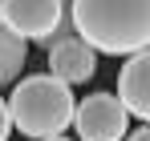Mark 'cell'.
<instances>
[{"label":"cell","instance_id":"obj_11","mask_svg":"<svg viewBox=\"0 0 150 141\" xmlns=\"http://www.w3.org/2000/svg\"><path fill=\"white\" fill-rule=\"evenodd\" d=\"M53 141H73V137H53Z\"/></svg>","mask_w":150,"mask_h":141},{"label":"cell","instance_id":"obj_8","mask_svg":"<svg viewBox=\"0 0 150 141\" xmlns=\"http://www.w3.org/2000/svg\"><path fill=\"white\" fill-rule=\"evenodd\" d=\"M8 133H12V113H8V101L0 97V141H8Z\"/></svg>","mask_w":150,"mask_h":141},{"label":"cell","instance_id":"obj_4","mask_svg":"<svg viewBox=\"0 0 150 141\" xmlns=\"http://www.w3.org/2000/svg\"><path fill=\"white\" fill-rule=\"evenodd\" d=\"M65 16H69V8L57 0H12V4H4V28L21 40H41V45H53Z\"/></svg>","mask_w":150,"mask_h":141},{"label":"cell","instance_id":"obj_5","mask_svg":"<svg viewBox=\"0 0 150 141\" xmlns=\"http://www.w3.org/2000/svg\"><path fill=\"white\" fill-rule=\"evenodd\" d=\"M118 97L130 109V117L150 125V48L138 52V57H130L118 69Z\"/></svg>","mask_w":150,"mask_h":141},{"label":"cell","instance_id":"obj_6","mask_svg":"<svg viewBox=\"0 0 150 141\" xmlns=\"http://www.w3.org/2000/svg\"><path fill=\"white\" fill-rule=\"evenodd\" d=\"M49 73L57 81H65L69 89H73V85H85V81L98 73V52L85 45L81 36L61 40V45L49 48Z\"/></svg>","mask_w":150,"mask_h":141},{"label":"cell","instance_id":"obj_2","mask_svg":"<svg viewBox=\"0 0 150 141\" xmlns=\"http://www.w3.org/2000/svg\"><path fill=\"white\" fill-rule=\"evenodd\" d=\"M8 113H12L16 133L33 141H53V137H65V129L73 125L77 101H73V89L65 81H57L53 73H33L12 85Z\"/></svg>","mask_w":150,"mask_h":141},{"label":"cell","instance_id":"obj_9","mask_svg":"<svg viewBox=\"0 0 150 141\" xmlns=\"http://www.w3.org/2000/svg\"><path fill=\"white\" fill-rule=\"evenodd\" d=\"M126 141H150V125H138V129H134Z\"/></svg>","mask_w":150,"mask_h":141},{"label":"cell","instance_id":"obj_1","mask_svg":"<svg viewBox=\"0 0 150 141\" xmlns=\"http://www.w3.org/2000/svg\"><path fill=\"white\" fill-rule=\"evenodd\" d=\"M77 36L93 52L110 57H138L150 48V0L142 4H101V0H77L69 4Z\"/></svg>","mask_w":150,"mask_h":141},{"label":"cell","instance_id":"obj_10","mask_svg":"<svg viewBox=\"0 0 150 141\" xmlns=\"http://www.w3.org/2000/svg\"><path fill=\"white\" fill-rule=\"evenodd\" d=\"M0 32H4V4H0Z\"/></svg>","mask_w":150,"mask_h":141},{"label":"cell","instance_id":"obj_7","mask_svg":"<svg viewBox=\"0 0 150 141\" xmlns=\"http://www.w3.org/2000/svg\"><path fill=\"white\" fill-rule=\"evenodd\" d=\"M25 61H28V40L12 36V32L4 28V32H0V89H4V85H12V81L21 77Z\"/></svg>","mask_w":150,"mask_h":141},{"label":"cell","instance_id":"obj_3","mask_svg":"<svg viewBox=\"0 0 150 141\" xmlns=\"http://www.w3.org/2000/svg\"><path fill=\"white\" fill-rule=\"evenodd\" d=\"M77 141H122L130 137V109L118 93H89L73 117Z\"/></svg>","mask_w":150,"mask_h":141}]
</instances>
